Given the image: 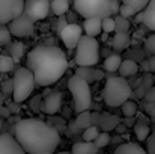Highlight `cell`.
<instances>
[{
	"mask_svg": "<svg viewBox=\"0 0 155 154\" xmlns=\"http://www.w3.org/2000/svg\"><path fill=\"white\" fill-rule=\"evenodd\" d=\"M116 29V24H114V17H108V18H104L103 20V32L104 33H111L114 32Z\"/></svg>",
	"mask_w": 155,
	"mask_h": 154,
	"instance_id": "34",
	"label": "cell"
},
{
	"mask_svg": "<svg viewBox=\"0 0 155 154\" xmlns=\"http://www.w3.org/2000/svg\"><path fill=\"white\" fill-rule=\"evenodd\" d=\"M104 77V73L101 70H95V73H94V80L95 82H98V80H101Z\"/></svg>",
	"mask_w": 155,
	"mask_h": 154,
	"instance_id": "49",
	"label": "cell"
},
{
	"mask_svg": "<svg viewBox=\"0 0 155 154\" xmlns=\"http://www.w3.org/2000/svg\"><path fill=\"white\" fill-rule=\"evenodd\" d=\"M11 38H12V33H11L9 27L5 24H0V47L11 44Z\"/></svg>",
	"mask_w": 155,
	"mask_h": 154,
	"instance_id": "32",
	"label": "cell"
},
{
	"mask_svg": "<svg viewBox=\"0 0 155 154\" xmlns=\"http://www.w3.org/2000/svg\"><path fill=\"white\" fill-rule=\"evenodd\" d=\"M139 63L133 59H125L120 65V70H119V76L127 79V77H131V76H136L139 73Z\"/></svg>",
	"mask_w": 155,
	"mask_h": 154,
	"instance_id": "19",
	"label": "cell"
},
{
	"mask_svg": "<svg viewBox=\"0 0 155 154\" xmlns=\"http://www.w3.org/2000/svg\"><path fill=\"white\" fill-rule=\"evenodd\" d=\"M134 18H136V23H139V24H143V12L137 14Z\"/></svg>",
	"mask_w": 155,
	"mask_h": 154,
	"instance_id": "52",
	"label": "cell"
},
{
	"mask_svg": "<svg viewBox=\"0 0 155 154\" xmlns=\"http://www.w3.org/2000/svg\"><path fill=\"white\" fill-rule=\"evenodd\" d=\"M122 57H120V54H117V53H113L111 56H108L105 60H104V70L105 71H108V73H119V70H120V65H122Z\"/></svg>",
	"mask_w": 155,
	"mask_h": 154,
	"instance_id": "22",
	"label": "cell"
},
{
	"mask_svg": "<svg viewBox=\"0 0 155 154\" xmlns=\"http://www.w3.org/2000/svg\"><path fill=\"white\" fill-rule=\"evenodd\" d=\"M12 80H14V94H12V98H14L15 103L21 104V103L26 101L32 95V92H33V89L36 86L35 76H33V73L27 67H21V68H18L14 73Z\"/></svg>",
	"mask_w": 155,
	"mask_h": 154,
	"instance_id": "6",
	"label": "cell"
},
{
	"mask_svg": "<svg viewBox=\"0 0 155 154\" xmlns=\"http://www.w3.org/2000/svg\"><path fill=\"white\" fill-rule=\"evenodd\" d=\"M69 6H71V3H69L68 0H53L51 12L54 15H57L59 18H60V17H65V15L69 12Z\"/></svg>",
	"mask_w": 155,
	"mask_h": 154,
	"instance_id": "23",
	"label": "cell"
},
{
	"mask_svg": "<svg viewBox=\"0 0 155 154\" xmlns=\"http://www.w3.org/2000/svg\"><path fill=\"white\" fill-rule=\"evenodd\" d=\"M113 154H148L145 148H142L139 144H134V142H125V144H120Z\"/></svg>",
	"mask_w": 155,
	"mask_h": 154,
	"instance_id": "21",
	"label": "cell"
},
{
	"mask_svg": "<svg viewBox=\"0 0 155 154\" xmlns=\"http://www.w3.org/2000/svg\"><path fill=\"white\" fill-rule=\"evenodd\" d=\"M120 110H122V113H124V116L125 118H133V116H136V113H137V110H139V107H137V104L134 101H127L122 107H120Z\"/></svg>",
	"mask_w": 155,
	"mask_h": 154,
	"instance_id": "30",
	"label": "cell"
},
{
	"mask_svg": "<svg viewBox=\"0 0 155 154\" xmlns=\"http://www.w3.org/2000/svg\"><path fill=\"white\" fill-rule=\"evenodd\" d=\"M122 3H125L127 6H130L133 11H136V14H140L146 9V6L149 5V2L146 0H124Z\"/></svg>",
	"mask_w": 155,
	"mask_h": 154,
	"instance_id": "29",
	"label": "cell"
},
{
	"mask_svg": "<svg viewBox=\"0 0 155 154\" xmlns=\"http://www.w3.org/2000/svg\"><path fill=\"white\" fill-rule=\"evenodd\" d=\"M143 24L146 29L155 32V0H151L143 11Z\"/></svg>",
	"mask_w": 155,
	"mask_h": 154,
	"instance_id": "20",
	"label": "cell"
},
{
	"mask_svg": "<svg viewBox=\"0 0 155 154\" xmlns=\"http://www.w3.org/2000/svg\"><path fill=\"white\" fill-rule=\"evenodd\" d=\"M42 94H38V95H35L32 100H30V109L35 112V113H39V112H42Z\"/></svg>",
	"mask_w": 155,
	"mask_h": 154,
	"instance_id": "33",
	"label": "cell"
},
{
	"mask_svg": "<svg viewBox=\"0 0 155 154\" xmlns=\"http://www.w3.org/2000/svg\"><path fill=\"white\" fill-rule=\"evenodd\" d=\"M57 154H71V153H68V151H60V153H57Z\"/></svg>",
	"mask_w": 155,
	"mask_h": 154,
	"instance_id": "57",
	"label": "cell"
},
{
	"mask_svg": "<svg viewBox=\"0 0 155 154\" xmlns=\"http://www.w3.org/2000/svg\"><path fill=\"white\" fill-rule=\"evenodd\" d=\"M9 56L15 60V62H18L21 57H23V54H24V46H23V43H20V41H17V43H12V44H9Z\"/></svg>",
	"mask_w": 155,
	"mask_h": 154,
	"instance_id": "25",
	"label": "cell"
},
{
	"mask_svg": "<svg viewBox=\"0 0 155 154\" xmlns=\"http://www.w3.org/2000/svg\"><path fill=\"white\" fill-rule=\"evenodd\" d=\"M62 109V94L59 91L51 92L48 97L44 98L42 103V112L48 116H54L59 110Z\"/></svg>",
	"mask_w": 155,
	"mask_h": 154,
	"instance_id": "14",
	"label": "cell"
},
{
	"mask_svg": "<svg viewBox=\"0 0 155 154\" xmlns=\"http://www.w3.org/2000/svg\"><path fill=\"white\" fill-rule=\"evenodd\" d=\"M154 133H155V132H154Z\"/></svg>",
	"mask_w": 155,
	"mask_h": 154,
	"instance_id": "60",
	"label": "cell"
},
{
	"mask_svg": "<svg viewBox=\"0 0 155 154\" xmlns=\"http://www.w3.org/2000/svg\"><path fill=\"white\" fill-rule=\"evenodd\" d=\"M59 36L69 51H72L74 49L77 50V47L83 38V27L80 24H68Z\"/></svg>",
	"mask_w": 155,
	"mask_h": 154,
	"instance_id": "10",
	"label": "cell"
},
{
	"mask_svg": "<svg viewBox=\"0 0 155 154\" xmlns=\"http://www.w3.org/2000/svg\"><path fill=\"white\" fill-rule=\"evenodd\" d=\"M149 60V67H151V73H155V56H152Z\"/></svg>",
	"mask_w": 155,
	"mask_h": 154,
	"instance_id": "51",
	"label": "cell"
},
{
	"mask_svg": "<svg viewBox=\"0 0 155 154\" xmlns=\"http://www.w3.org/2000/svg\"><path fill=\"white\" fill-rule=\"evenodd\" d=\"M12 116L11 110L8 109V106H0V118H5V119H9Z\"/></svg>",
	"mask_w": 155,
	"mask_h": 154,
	"instance_id": "46",
	"label": "cell"
},
{
	"mask_svg": "<svg viewBox=\"0 0 155 154\" xmlns=\"http://www.w3.org/2000/svg\"><path fill=\"white\" fill-rule=\"evenodd\" d=\"M133 88L130 82L120 76H110L104 85V101L110 107H122L133 97Z\"/></svg>",
	"mask_w": 155,
	"mask_h": 154,
	"instance_id": "3",
	"label": "cell"
},
{
	"mask_svg": "<svg viewBox=\"0 0 155 154\" xmlns=\"http://www.w3.org/2000/svg\"><path fill=\"white\" fill-rule=\"evenodd\" d=\"M145 50L149 51L152 56H155V33L145 39Z\"/></svg>",
	"mask_w": 155,
	"mask_h": 154,
	"instance_id": "39",
	"label": "cell"
},
{
	"mask_svg": "<svg viewBox=\"0 0 155 154\" xmlns=\"http://www.w3.org/2000/svg\"><path fill=\"white\" fill-rule=\"evenodd\" d=\"M15 60L9 54H0V73H9L14 70Z\"/></svg>",
	"mask_w": 155,
	"mask_h": 154,
	"instance_id": "28",
	"label": "cell"
},
{
	"mask_svg": "<svg viewBox=\"0 0 155 154\" xmlns=\"http://www.w3.org/2000/svg\"><path fill=\"white\" fill-rule=\"evenodd\" d=\"M69 67L68 57L56 46H38L27 53V68L33 73L36 85L48 88L59 82Z\"/></svg>",
	"mask_w": 155,
	"mask_h": 154,
	"instance_id": "2",
	"label": "cell"
},
{
	"mask_svg": "<svg viewBox=\"0 0 155 154\" xmlns=\"http://www.w3.org/2000/svg\"><path fill=\"white\" fill-rule=\"evenodd\" d=\"M94 73H95L94 68H86V67H78V68L75 70V76L81 77V79H83L84 82H87L89 85L95 82V80H94Z\"/></svg>",
	"mask_w": 155,
	"mask_h": 154,
	"instance_id": "26",
	"label": "cell"
},
{
	"mask_svg": "<svg viewBox=\"0 0 155 154\" xmlns=\"http://www.w3.org/2000/svg\"><path fill=\"white\" fill-rule=\"evenodd\" d=\"M146 153L155 154V133H152L146 141Z\"/></svg>",
	"mask_w": 155,
	"mask_h": 154,
	"instance_id": "40",
	"label": "cell"
},
{
	"mask_svg": "<svg viewBox=\"0 0 155 154\" xmlns=\"http://www.w3.org/2000/svg\"><path fill=\"white\" fill-rule=\"evenodd\" d=\"M122 124H124L125 127H134V125H136V122H134L133 118H125V119L122 121Z\"/></svg>",
	"mask_w": 155,
	"mask_h": 154,
	"instance_id": "48",
	"label": "cell"
},
{
	"mask_svg": "<svg viewBox=\"0 0 155 154\" xmlns=\"http://www.w3.org/2000/svg\"><path fill=\"white\" fill-rule=\"evenodd\" d=\"M89 127H92V113L91 112H83L80 115H77L75 119L69 121L68 124V133L72 135V133H81L84 130H87Z\"/></svg>",
	"mask_w": 155,
	"mask_h": 154,
	"instance_id": "12",
	"label": "cell"
},
{
	"mask_svg": "<svg viewBox=\"0 0 155 154\" xmlns=\"http://www.w3.org/2000/svg\"><path fill=\"white\" fill-rule=\"evenodd\" d=\"M130 43H131V36H130V33H116V35L111 38L110 46L113 47V50L119 54L120 51H124V50L128 49Z\"/></svg>",
	"mask_w": 155,
	"mask_h": 154,
	"instance_id": "17",
	"label": "cell"
},
{
	"mask_svg": "<svg viewBox=\"0 0 155 154\" xmlns=\"http://www.w3.org/2000/svg\"><path fill=\"white\" fill-rule=\"evenodd\" d=\"M74 11L78 12L84 20H91V18L104 20L113 17L111 0H75Z\"/></svg>",
	"mask_w": 155,
	"mask_h": 154,
	"instance_id": "5",
	"label": "cell"
},
{
	"mask_svg": "<svg viewBox=\"0 0 155 154\" xmlns=\"http://www.w3.org/2000/svg\"><path fill=\"white\" fill-rule=\"evenodd\" d=\"M145 101L155 104V86L146 91V95H145Z\"/></svg>",
	"mask_w": 155,
	"mask_h": 154,
	"instance_id": "43",
	"label": "cell"
},
{
	"mask_svg": "<svg viewBox=\"0 0 155 154\" xmlns=\"http://www.w3.org/2000/svg\"><path fill=\"white\" fill-rule=\"evenodd\" d=\"M98 136H100V128H97V127H94V125L89 127L87 130H84L83 135H81V138H83L84 142H95Z\"/></svg>",
	"mask_w": 155,
	"mask_h": 154,
	"instance_id": "31",
	"label": "cell"
},
{
	"mask_svg": "<svg viewBox=\"0 0 155 154\" xmlns=\"http://www.w3.org/2000/svg\"><path fill=\"white\" fill-rule=\"evenodd\" d=\"M119 15H120V17H124V18H127V20H130L131 17H136L137 14H136V11H133V9H131L130 6H127L125 3H122Z\"/></svg>",
	"mask_w": 155,
	"mask_h": 154,
	"instance_id": "37",
	"label": "cell"
},
{
	"mask_svg": "<svg viewBox=\"0 0 155 154\" xmlns=\"http://www.w3.org/2000/svg\"><path fill=\"white\" fill-rule=\"evenodd\" d=\"M68 89L72 95L74 112L77 115H80L83 112H89V109L92 107V92H91L89 83L74 74L68 80Z\"/></svg>",
	"mask_w": 155,
	"mask_h": 154,
	"instance_id": "4",
	"label": "cell"
},
{
	"mask_svg": "<svg viewBox=\"0 0 155 154\" xmlns=\"http://www.w3.org/2000/svg\"><path fill=\"white\" fill-rule=\"evenodd\" d=\"M120 6H122V3H119L117 0H111V12H113V17L119 15V12H120Z\"/></svg>",
	"mask_w": 155,
	"mask_h": 154,
	"instance_id": "45",
	"label": "cell"
},
{
	"mask_svg": "<svg viewBox=\"0 0 155 154\" xmlns=\"http://www.w3.org/2000/svg\"><path fill=\"white\" fill-rule=\"evenodd\" d=\"M41 154H51V153H41Z\"/></svg>",
	"mask_w": 155,
	"mask_h": 154,
	"instance_id": "59",
	"label": "cell"
},
{
	"mask_svg": "<svg viewBox=\"0 0 155 154\" xmlns=\"http://www.w3.org/2000/svg\"><path fill=\"white\" fill-rule=\"evenodd\" d=\"M8 27H9L12 36H17V38H29L35 32V23L29 17H26L24 14L20 18L14 20Z\"/></svg>",
	"mask_w": 155,
	"mask_h": 154,
	"instance_id": "11",
	"label": "cell"
},
{
	"mask_svg": "<svg viewBox=\"0 0 155 154\" xmlns=\"http://www.w3.org/2000/svg\"><path fill=\"white\" fill-rule=\"evenodd\" d=\"M134 133H136V138L142 142V141H148V138L152 135L151 133V128L146 122H140L137 121L136 125H134Z\"/></svg>",
	"mask_w": 155,
	"mask_h": 154,
	"instance_id": "24",
	"label": "cell"
},
{
	"mask_svg": "<svg viewBox=\"0 0 155 154\" xmlns=\"http://www.w3.org/2000/svg\"><path fill=\"white\" fill-rule=\"evenodd\" d=\"M145 95H146V89L143 86L134 89V92H133V97H136V98H145Z\"/></svg>",
	"mask_w": 155,
	"mask_h": 154,
	"instance_id": "47",
	"label": "cell"
},
{
	"mask_svg": "<svg viewBox=\"0 0 155 154\" xmlns=\"http://www.w3.org/2000/svg\"><path fill=\"white\" fill-rule=\"evenodd\" d=\"M68 24H69V23H68L66 15H65V17H60V18H59V21H57V33L60 35V33L63 32V29H65Z\"/></svg>",
	"mask_w": 155,
	"mask_h": 154,
	"instance_id": "41",
	"label": "cell"
},
{
	"mask_svg": "<svg viewBox=\"0 0 155 154\" xmlns=\"http://www.w3.org/2000/svg\"><path fill=\"white\" fill-rule=\"evenodd\" d=\"M26 154L54 153L60 144V133L39 118H23L9 130Z\"/></svg>",
	"mask_w": 155,
	"mask_h": 154,
	"instance_id": "1",
	"label": "cell"
},
{
	"mask_svg": "<svg viewBox=\"0 0 155 154\" xmlns=\"http://www.w3.org/2000/svg\"><path fill=\"white\" fill-rule=\"evenodd\" d=\"M142 86L148 91L151 88H154V77L151 76V73H146L142 76Z\"/></svg>",
	"mask_w": 155,
	"mask_h": 154,
	"instance_id": "38",
	"label": "cell"
},
{
	"mask_svg": "<svg viewBox=\"0 0 155 154\" xmlns=\"http://www.w3.org/2000/svg\"><path fill=\"white\" fill-rule=\"evenodd\" d=\"M26 2L23 0H0V24H11L24 14Z\"/></svg>",
	"mask_w": 155,
	"mask_h": 154,
	"instance_id": "8",
	"label": "cell"
},
{
	"mask_svg": "<svg viewBox=\"0 0 155 154\" xmlns=\"http://www.w3.org/2000/svg\"><path fill=\"white\" fill-rule=\"evenodd\" d=\"M125 130H127V127H125L124 124H120V125H117V128H116V132H117L119 135H124V133H125Z\"/></svg>",
	"mask_w": 155,
	"mask_h": 154,
	"instance_id": "53",
	"label": "cell"
},
{
	"mask_svg": "<svg viewBox=\"0 0 155 154\" xmlns=\"http://www.w3.org/2000/svg\"><path fill=\"white\" fill-rule=\"evenodd\" d=\"M100 43L97 38H91V36H83L77 50L74 60L78 67H86V68H92L94 65H97L100 62Z\"/></svg>",
	"mask_w": 155,
	"mask_h": 154,
	"instance_id": "7",
	"label": "cell"
},
{
	"mask_svg": "<svg viewBox=\"0 0 155 154\" xmlns=\"http://www.w3.org/2000/svg\"><path fill=\"white\" fill-rule=\"evenodd\" d=\"M152 118H155V107H154V113H152Z\"/></svg>",
	"mask_w": 155,
	"mask_h": 154,
	"instance_id": "58",
	"label": "cell"
},
{
	"mask_svg": "<svg viewBox=\"0 0 155 154\" xmlns=\"http://www.w3.org/2000/svg\"><path fill=\"white\" fill-rule=\"evenodd\" d=\"M107 38H108L107 33H103V35H101V39H103V41H107Z\"/></svg>",
	"mask_w": 155,
	"mask_h": 154,
	"instance_id": "55",
	"label": "cell"
},
{
	"mask_svg": "<svg viewBox=\"0 0 155 154\" xmlns=\"http://www.w3.org/2000/svg\"><path fill=\"white\" fill-rule=\"evenodd\" d=\"M0 154H26V151L12 135L3 133L0 135Z\"/></svg>",
	"mask_w": 155,
	"mask_h": 154,
	"instance_id": "13",
	"label": "cell"
},
{
	"mask_svg": "<svg viewBox=\"0 0 155 154\" xmlns=\"http://www.w3.org/2000/svg\"><path fill=\"white\" fill-rule=\"evenodd\" d=\"M110 141H111L110 135L105 133V132H103V133H100V136L97 138V141H95L94 144H95L98 148H104V147H107V145L110 144Z\"/></svg>",
	"mask_w": 155,
	"mask_h": 154,
	"instance_id": "35",
	"label": "cell"
},
{
	"mask_svg": "<svg viewBox=\"0 0 155 154\" xmlns=\"http://www.w3.org/2000/svg\"><path fill=\"white\" fill-rule=\"evenodd\" d=\"M0 89H2V94H3V95L14 94V80H12V79H6V80L0 85Z\"/></svg>",
	"mask_w": 155,
	"mask_h": 154,
	"instance_id": "36",
	"label": "cell"
},
{
	"mask_svg": "<svg viewBox=\"0 0 155 154\" xmlns=\"http://www.w3.org/2000/svg\"><path fill=\"white\" fill-rule=\"evenodd\" d=\"M142 70L146 73H151V67H149V60H142Z\"/></svg>",
	"mask_w": 155,
	"mask_h": 154,
	"instance_id": "50",
	"label": "cell"
},
{
	"mask_svg": "<svg viewBox=\"0 0 155 154\" xmlns=\"http://www.w3.org/2000/svg\"><path fill=\"white\" fill-rule=\"evenodd\" d=\"M100 148L94 144V142H75L71 148V154H98Z\"/></svg>",
	"mask_w": 155,
	"mask_h": 154,
	"instance_id": "18",
	"label": "cell"
},
{
	"mask_svg": "<svg viewBox=\"0 0 155 154\" xmlns=\"http://www.w3.org/2000/svg\"><path fill=\"white\" fill-rule=\"evenodd\" d=\"M83 32L86 33V36L95 38L103 32V20L98 18H91V20H84L83 21Z\"/></svg>",
	"mask_w": 155,
	"mask_h": 154,
	"instance_id": "15",
	"label": "cell"
},
{
	"mask_svg": "<svg viewBox=\"0 0 155 154\" xmlns=\"http://www.w3.org/2000/svg\"><path fill=\"white\" fill-rule=\"evenodd\" d=\"M154 107H155V104H152V103H148V101H145L143 104H142L143 112H145V113H148V115H151V116H152V113H154Z\"/></svg>",
	"mask_w": 155,
	"mask_h": 154,
	"instance_id": "44",
	"label": "cell"
},
{
	"mask_svg": "<svg viewBox=\"0 0 155 154\" xmlns=\"http://www.w3.org/2000/svg\"><path fill=\"white\" fill-rule=\"evenodd\" d=\"M114 24H116V29L114 32L116 33H128L130 30V20L120 17V15H116L114 17Z\"/></svg>",
	"mask_w": 155,
	"mask_h": 154,
	"instance_id": "27",
	"label": "cell"
},
{
	"mask_svg": "<svg viewBox=\"0 0 155 154\" xmlns=\"http://www.w3.org/2000/svg\"><path fill=\"white\" fill-rule=\"evenodd\" d=\"M8 109L11 110V113H12V115H18V113H20V110H21V106L12 100L11 103H8Z\"/></svg>",
	"mask_w": 155,
	"mask_h": 154,
	"instance_id": "42",
	"label": "cell"
},
{
	"mask_svg": "<svg viewBox=\"0 0 155 154\" xmlns=\"http://www.w3.org/2000/svg\"><path fill=\"white\" fill-rule=\"evenodd\" d=\"M3 101H5V95L2 94V89H0V106H3Z\"/></svg>",
	"mask_w": 155,
	"mask_h": 154,
	"instance_id": "54",
	"label": "cell"
},
{
	"mask_svg": "<svg viewBox=\"0 0 155 154\" xmlns=\"http://www.w3.org/2000/svg\"><path fill=\"white\" fill-rule=\"evenodd\" d=\"M3 128V118H0V130Z\"/></svg>",
	"mask_w": 155,
	"mask_h": 154,
	"instance_id": "56",
	"label": "cell"
},
{
	"mask_svg": "<svg viewBox=\"0 0 155 154\" xmlns=\"http://www.w3.org/2000/svg\"><path fill=\"white\" fill-rule=\"evenodd\" d=\"M122 121L117 115H110V113H101V121L98 128H103V132L108 133L110 130H116L117 125H120Z\"/></svg>",
	"mask_w": 155,
	"mask_h": 154,
	"instance_id": "16",
	"label": "cell"
},
{
	"mask_svg": "<svg viewBox=\"0 0 155 154\" xmlns=\"http://www.w3.org/2000/svg\"><path fill=\"white\" fill-rule=\"evenodd\" d=\"M51 11V3L48 0H27L24 6V15L33 23L44 20Z\"/></svg>",
	"mask_w": 155,
	"mask_h": 154,
	"instance_id": "9",
	"label": "cell"
}]
</instances>
